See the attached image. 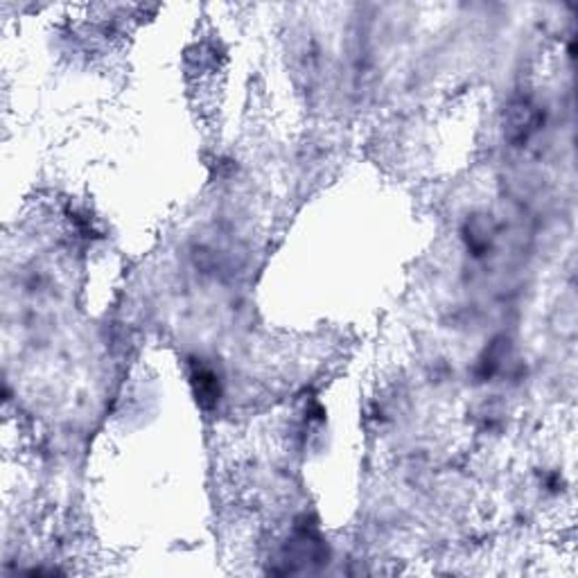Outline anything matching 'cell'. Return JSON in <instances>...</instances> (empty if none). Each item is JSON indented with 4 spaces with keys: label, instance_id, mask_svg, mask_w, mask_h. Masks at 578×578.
Returning a JSON list of instances; mask_svg holds the SVG:
<instances>
[{
    "label": "cell",
    "instance_id": "obj_1",
    "mask_svg": "<svg viewBox=\"0 0 578 578\" xmlns=\"http://www.w3.org/2000/svg\"><path fill=\"white\" fill-rule=\"evenodd\" d=\"M194 384H196V396L204 404H213L219 396L217 391V379L211 371H199L194 375Z\"/></svg>",
    "mask_w": 578,
    "mask_h": 578
}]
</instances>
